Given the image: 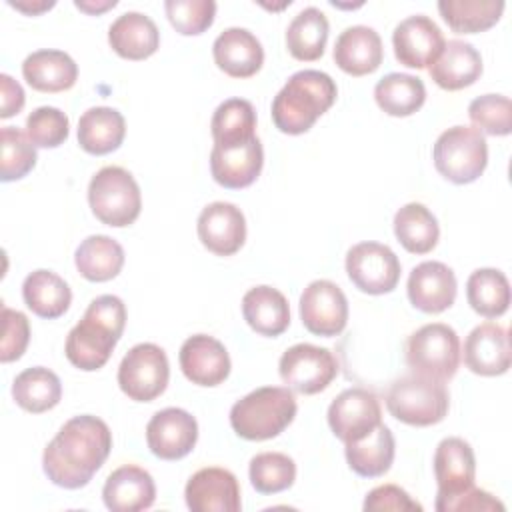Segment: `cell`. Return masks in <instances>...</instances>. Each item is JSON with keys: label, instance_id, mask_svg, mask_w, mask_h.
<instances>
[{"label": "cell", "instance_id": "obj_1", "mask_svg": "<svg viewBox=\"0 0 512 512\" xmlns=\"http://www.w3.org/2000/svg\"><path fill=\"white\" fill-rule=\"evenodd\" d=\"M110 450L112 432L108 424L92 414H80L64 422L58 434L48 442L42 468L52 484L76 490L92 480Z\"/></svg>", "mask_w": 512, "mask_h": 512}, {"label": "cell", "instance_id": "obj_2", "mask_svg": "<svg viewBox=\"0 0 512 512\" xmlns=\"http://www.w3.org/2000/svg\"><path fill=\"white\" fill-rule=\"evenodd\" d=\"M126 328V306L114 294L94 298L82 320L66 336V358L72 366L84 372L102 368L112 356Z\"/></svg>", "mask_w": 512, "mask_h": 512}, {"label": "cell", "instance_id": "obj_3", "mask_svg": "<svg viewBox=\"0 0 512 512\" xmlns=\"http://www.w3.org/2000/svg\"><path fill=\"white\" fill-rule=\"evenodd\" d=\"M338 94L330 74L320 70L294 72L272 100L274 126L284 134H304L330 110Z\"/></svg>", "mask_w": 512, "mask_h": 512}, {"label": "cell", "instance_id": "obj_4", "mask_svg": "<svg viewBox=\"0 0 512 512\" xmlns=\"http://www.w3.org/2000/svg\"><path fill=\"white\" fill-rule=\"evenodd\" d=\"M296 410L298 404L288 386H262L230 408V426L244 440H270L292 424Z\"/></svg>", "mask_w": 512, "mask_h": 512}, {"label": "cell", "instance_id": "obj_5", "mask_svg": "<svg viewBox=\"0 0 512 512\" xmlns=\"http://www.w3.org/2000/svg\"><path fill=\"white\" fill-rule=\"evenodd\" d=\"M450 396L442 380L406 374L392 382L386 394L388 412L410 426H432L446 418Z\"/></svg>", "mask_w": 512, "mask_h": 512}, {"label": "cell", "instance_id": "obj_6", "mask_svg": "<svg viewBox=\"0 0 512 512\" xmlns=\"http://www.w3.org/2000/svg\"><path fill=\"white\" fill-rule=\"evenodd\" d=\"M88 204L102 224L114 228L130 226L140 216V186L126 168L104 166L88 184Z\"/></svg>", "mask_w": 512, "mask_h": 512}, {"label": "cell", "instance_id": "obj_7", "mask_svg": "<svg viewBox=\"0 0 512 512\" xmlns=\"http://www.w3.org/2000/svg\"><path fill=\"white\" fill-rule=\"evenodd\" d=\"M436 170L454 184L478 180L488 164V144L474 126H452L444 130L432 148Z\"/></svg>", "mask_w": 512, "mask_h": 512}, {"label": "cell", "instance_id": "obj_8", "mask_svg": "<svg viewBox=\"0 0 512 512\" xmlns=\"http://www.w3.org/2000/svg\"><path fill=\"white\" fill-rule=\"evenodd\" d=\"M406 364L412 372L450 380L460 364V338L456 330L444 322L424 324L406 340Z\"/></svg>", "mask_w": 512, "mask_h": 512}, {"label": "cell", "instance_id": "obj_9", "mask_svg": "<svg viewBox=\"0 0 512 512\" xmlns=\"http://www.w3.org/2000/svg\"><path fill=\"white\" fill-rule=\"evenodd\" d=\"M170 378V364L166 352L152 342L132 346L118 366L120 390L136 402H152L158 398Z\"/></svg>", "mask_w": 512, "mask_h": 512}, {"label": "cell", "instance_id": "obj_10", "mask_svg": "<svg viewBox=\"0 0 512 512\" xmlns=\"http://www.w3.org/2000/svg\"><path fill=\"white\" fill-rule=\"evenodd\" d=\"M278 370L290 390L310 396L330 386L338 374V360L328 348L300 342L280 356Z\"/></svg>", "mask_w": 512, "mask_h": 512}, {"label": "cell", "instance_id": "obj_11", "mask_svg": "<svg viewBox=\"0 0 512 512\" xmlns=\"http://www.w3.org/2000/svg\"><path fill=\"white\" fill-rule=\"evenodd\" d=\"M350 282L366 294H388L400 280V260L394 250L380 242H358L346 254Z\"/></svg>", "mask_w": 512, "mask_h": 512}, {"label": "cell", "instance_id": "obj_12", "mask_svg": "<svg viewBox=\"0 0 512 512\" xmlns=\"http://www.w3.org/2000/svg\"><path fill=\"white\" fill-rule=\"evenodd\" d=\"M380 422V400L368 388L342 390L328 406V426L344 444L366 438Z\"/></svg>", "mask_w": 512, "mask_h": 512}, {"label": "cell", "instance_id": "obj_13", "mask_svg": "<svg viewBox=\"0 0 512 512\" xmlns=\"http://www.w3.org/2000/svg\"><path fill=\"white\" fill-rule=\"evenodd\" d=\"M434 476L438 484L436 510L446 512L454 498L474 486L476 458L472 446L458 436L440 440L434 452Z\"/></svg>", "mask_w": 512, "mask_h": 512}, {"label": "cell", "instance_id": "obj_14", "mask_svg": "<svg viewBox=\"0 0 512 512\" xmlns=\"http://www.w3.org/2000/svg\"><path fill=\"white\" fill-rule=\"evenodd\" d=\"M300 318L316 336H338L348 322V300L332 280L310 282L300 296Z\"/></svg>", "mask_w": 512, "mask_h": 512}, {"label": "cell", "instance_id": "obj_15", "mask_svg": "<svg viewBox=\"0 0 512 512\" xmlns=\"http://www.w3.org/2000/svg\"><path fill=\"white\" fill-rule=\"evenodd\" d=\"M444 44L446 40L442 30L424 14L400 20L392 32L394 56L408 68H430L444 50Z\"/></svg>", "mask_w": 512, "mask_h": 512}, {"label": "cell", "instance_id": "obj_16", "mask_svg": "<svg viewBox=\"0 0 512 512\" xmlns=\"http://www.w3.org/2000/svg\"><path fill=\"white\" fill-rule=\"evenodd\" d=\"M198 440V422L184 408L158 410L146 426L150 452L160 460H180L192 452Z\"/></svg>", "mask_w": 512, "mask_h": 512}, {"label": "cell", "instance_id": "obj_17", "mask_svg": "<svg viewBox=\"0 0 512 512\" xmlns=\"http://www.w3.org/2000/svg\"><path fill=\"white\" fill-rule=\"evenodd\" d=\"M184 498L192 512H238L242 508L236 476L218 466L194 472L186 482Z\"/></svg>", "mask_w": 512, "mask_h": 512}, {"label": "cell", "instance_id": "obj_18", "mask_svg": "<svg viewBox=\"0 0 512 512\" xmlns=\"http://www.w3.org/2000/svg\"><path fill=\"white\" fill-rule=\"evenodd\" d=\"M196 230L206 250L216 256H232L246 240V218L236 204L218 200L202 208Z\"/></svg>", "mask_w": 512, "mask_h": 512}, {"label": "cell", "instance_id": "obj_19", "mask_svg": "<svg viewBox=\"0 0 512 512\" xmlns=\"http://www.w3.org/2000/svg\"><path fill=\"white\" fill-rule=\"evenodd\" d=\"M264 150L258 136L240 144H214L210 152L212 178L224 188H246L262 172Z\"/></svg>", "mask_w": 512, "mask_h": 512}, {"label": "cell", "instance_id": "obj_20", "mask_svg": "<svg viewBox=\"0 0 512 512\" xmlns=\"http://www.w3.org/2000/svg\"><path fill=\"white\" fill-rule=\"evenodd\" d=\"M408 300L426 314H440L456 300V276L450 266L438 260H426L412 268L408 276Z\"/></svg>", "mask_w": 512, "mask_h": 512}, {"label": "cell", "instance_id": "obj_21", "mask_svg": "<svg viewBox=\"0 0 512 512\" xmlns=\"http://www.w3.org/2000/svg\"><path fill=\"white\" fill-rule=\"evenodd\" d=\"M512 362L510 336L502 324L484 322L472 328L464 340V364L480 376L506 374Z\"/></svg>", "mask_w": 512, "mask_h": 512}, {"label": "cell", "instance_id": "obj_22", "mask_svg": "<svg viewBox=\"0 0 512 512\" xmlns=\"http://www.w3.org/2000/svg\"><path fill=\"white\" fill-rule=\"evenodd\" d=\"M180 368L196 386H218L230 374V356L220 340L208 334H194L180 346Z\"/></svg>", "mask_w": 512, "mask_h": 512}, {"label": "cell", "instance_id": "obj_23", "mask_svg": "<svg viewBox=\"0 0 512 512\" xmlns=\"http://www.w3.org/2000/svg\"><path fill=\"white\" fill-rule=\"evenodd\" d=\"M216 66L232 78H250L264 64L260 40L246 28L232 26L220 32L212 44Z\"/></svg>", "mask_w": 512, "mask_h": 512}, {"label": "cell", "instance_id": "obj_24", "mask_svg": "<svg viewBox=\"0 0 512 512\" xmlns=\"http://www.w3.org/2000/svg\"><path fill=\"white\" fill-rule=\"evenodd\" d=\"M102 498L112 512H140L154 504L156 484L148 470L136 464H124L106 478Z\"/></svg>", "mask_w": 512, "mask_h": 512}, {"label": "cell", "instance_id": "obj_25", "mask_svg": "<svg viewBox=\"0 0 512 512\" xmlns=\"http://www.w3.org/2000/svg\"><path fill=\"white\" fill-rule=\"evenodd\" d=\"M384 58L380 34L364 24L348 26L334 44L336 66L350 76H366L378 70Z\"/></svg>", "mask_w": 512, "mask_h": 512}, {"label": "cell", "instance_id": "obj_26", "mask_svg": "<svg viewBox=\"0 0 512 512\" xmlns=\"http://www.w3.org/2000/svg\"><path fill=\"white\" fill-rule=\"evenodd\" d=\"M108 44L126 60H144L158 50L160 32L150 16L130 10L110 24Z\"/></svg>", "mask_w": 512, "mask_h": 512}, {"label": "cell", "instance_id": "obj_27", "mask_svg": "<svg viewBox=\"0 0 512 512\" xmlns=\"http://www.w3.org/2000/svg\"><path fill=\"white\" fill-rule=\"evenodd\" d=\"M430 78L444 90H462L472 86L482 74L480 52L464 40H448L436 62L428 68Z\"/></svg>", "mask_w": 512, "mask_h": 512}, {"label": "cell", "instance_id": "obj_28", "mask_svg": "<svg viewBox=\"0 0 512 512\" xmlns=\"http://www.w3.org/2000/svg\"><path fill=\"white\" fill-rule=\"evenodd\" d=\"M24 80L38 92H64L76 84L78 66L64 50H36L22 62Z\"/></svg>", "mask_w": 512, "mask_h": 512}, {"label": "cell", "instance_id": "obj_29", "mask_svg": "<svg viewBox=\"0 0 512 512\" xmlns=\"http://www.w3.org/2000/svg\"><path fill=\"white\" fill-rule=\"evenodd\" d=\"M246 324L262 336H280L290 326V306L286 296L272 286H254L242 298Z\"/></svg>", "mask_w": 512, "mask_h": 512}, {"label": "cell", "instance_id": "obj_30", "mask_svg": "<svg viewBox=\"0 0 512 512\" xmlns=\"http://www.w3.org/2000/svg\"><path fill=\"white\" fill-rule=\"evenodd\" d=\"M124 136V116L114 108L94 106L88 108L78 120V144L88 154H110L120 148Z\"/></svg>", "mask_w": 512, "mask_h": 512}, {"label": "cell", "instance_id": "obj_31", "mask_svg": "<svg viewBox=\"0 0 512 512\" xmlns=\"http://www.w3.org/2000/svg\"><path fill=\"white\" fill-rule=\"evenodd\" d=\"M394 452H396L394 434L382 422L366 438L358 442H350L344 448L350 470L362 478L384 476L394 462Z\"/></svg>", "mask_w": 512, "mask_h": 512}, {"label": "cell", "instance_id": "obj_32", "mask_svg": "<svg viewBox=\"0 0 512 512\" xmlns=\"http://www.w3.org/2000/svg\"><path fill=\"white\" fill-rule=\"evenodd\" d=\"M22 298L36 316L54 320L68 310L72 302V292L64 278H60L52 270L40 268L24 278Z\"/></svg>", "mask_w": 512, "mask_h": 512}, {"label": "cell", "instance_id": "obj_33", "mask_svg": "<svg viewBox=\"0 0 512 512\" xmlns=\"http://www.w3.org/2000/svg\"><path fill=\"white\" fill-rule=\"evenodd\" d=\"M74 262L86 280L108 282L120 274L124 266V250L114 238L106 234H92L76 248Z\"/></svg>", "mask_w": 512, "mask_h": 512}, {"label": "cell", "instance_id": "obj_34", "mask_svg": "<svg viewBox=\"0 0 512 512\" xmlns=\"http://www.w3.org/2000/svg\"><path fill=\"white\" fill-rule=\"evenodd\" d=\"M328 32L330 24L326 14L316 6H308L300 10L288 24L286 48L296 60L314 62L324 54Z\"/></svg>", "mask_w": 512, "mask_h": 512}, {"label": "cell", "instance_id": "obj_35", "mask_svg": "<svg viewBox=\"0 0 512 512\" xmlns=\"http://www.w3.org/2000/svg\"><path fill=\"white\" fill-rule=\"evenodd\" d=\"M12 398L26 412H48L62 398L60 378L44 366L26 368L12 382Z\"/></svg>", "mask_w": 512, "mask_h": 512}, {"label": "cell", "instance_id": "obj_36", "mask_svg": "<svg viewBox=\"0 0 512 512\" xmlns=\"http://www.w3.org/2000/svg\"><path fill=\"white\" fill-rule=\"evenodd\" d=\"M374 98L388 116H412L426 102V88L418 76L390 72L374 86Z\"/></svg>", "mask_w": 512, "mask_h": 512}, {"label": "cell", "instance_id": "obj_37", "mask_svg": "<svg viewBox=\"0 0 512 512\" xmlns=\"http://www.w3.org/2000/svg\"><path fill=\"white\" fill-rule=\"evenodd\" d=\"M394 234L412 254H428L440 238L436 216L420 202H408L394 214Z\"/></svg>", "mask_w": 512, "mask_h": 512}, {"label": "cell", "instance_id": "obj_38", "mask_svg": "<svg viewBox=\"0 0 512 512\" xmlns=\"http://www.w3.org/2000/svg\"><path fill=\"white\" fill-rule=\"evenodd\" d=\"M466 298L476 314L498 318L510 306V282L502 270L478 268L468 276Z\"/></svg>", "mask_w": 512, "mask_h": 512}, {"label": "cell", "instance_id": "obj_39", "mask_svg": "<svg viewBox=\"0 0 512 512\" xmlns=\"http://www.w3.org/2000/svg\"><path fill=\"white\" fill-rule=\"evenodd\" d=\"M438 12L458 34H476L492 28L502 12V0H440Z\"/></svg>", "mask_w": 512, "mask_h": 512}, {"label": "cell", "instance_id": "obj_40", "mask_svg": "<svg viewBox=\"0 0 512 512\" xmlns=\"http://www.w3.org/2000/svg\"><path fill=\"white\" fill-rule=\"evenodd\" d=\"M214 144H240L256 136V112L244 98H228L212 114Z\"/></svg>", "mask_w": 512, "mask_h": 512}, {"label": "cell", "instance_id": "obj_41", "mask_svg": "<svg viewBox=\"0 0 512 512\" xmlns=\"http://www.w3.org/2000/svg\"><path fill=\"white\" fill-rule=\"evenodd\" d=\"M0 180L12 182L24 178L38 160L36 146L16 126H4L0 130Z\"/></svg>", "mask_w": 512, "mask_h": 512}, {"label": "cell", "instance_id": "obj_42", "mask_svg": "<svg viewBox=\"0 0 512 512\" xmlns=\"http://www.w3.org/2000/svg\"><path fill=\"white\" fill-rule=\"evenodd\" d=\"M248 476L256 492L278 494L288 490L296 480V464L282 452H260L250 460Z\"/></svg>", "mask_w": 512, "mask_h": 512}, {"label": "cell", "instance_id": "obj_43", "mask_svg": "<svg viewBox=\"0 0 512 512\" xmlns=\"http://www.w3.org/2000/svg\"><path fill=\"white\" fill-rule=\"evenodd\" d=\"M468 118L478 132L508 136L512 132V104L504 94H484L470 102Z\"/></svg>", "mask_w": 512, "mask_h": 512}, {"label": "cell", "instance_id": "obj_44", "mask_svg": "<svg viewBox=\"0 0 512 512\" xmlns=\"http://www.w3.org/2000/svg\"><path fill=\"white\" fill-rule=\"evenodd\" d=\"M166 16L176 32L184 36H198L206 32L216 16L214 0H166Z\"/></svg>", "mask_w": 512, "mask_h": 512}, {"label": "cell", "instance_id": "obj_45", "mask_svg": "<svg viewBox=\"0 0 512 512\" xmlns=\"http://www.w3.org/2000/svg\"><path fill=\"white\" fill-rule=\"evenodd\" d=\"M70 132L68 116L54 106H40L26 118V134L38 148H56L64 144Z\"/></svg>", "mask_w": 512, "mask_h": 512}, {"label": "cell", "instance_id": "obj_46", "mask_svg": "<svg viewBox=\"0 0 512 512\" xmlns=\"http://www.w3.org/2000/svg\"><path fill=\"white\" fill-rule=\"evenodd\" d=\"M30 342V322L26 314L2 306V346L0 360L4 364L18 360Z\"/></svg>", "mask_w": 512, "mask_h": 512}, {"label": "cell", "instance_id": "obj_47", "mask_svg": "<svg viewBox=\"0 0 512 512\" xmlns=\"http://www.w3.org/2000/svg\"><path fill=\"white\" fill-rule=\"evenodd\" d=\"M366 512H380V510H394V512H412V510H422V504L410 498V494L396 486V484H382L372 488L366 498L364 506Z\"/></svg>", "mask_w": 512, "mask_h": 512}, {"label": "cell", "instance_id": "obj_48", "mask_svg": "<svg viewBox=\"0 0 512 512\" xmlns=\"http://www.w3.org/2000/svg\"><path fill=\"white\" fill-rule=\"evenodd\" d=\"M470 510H504V504L494 498L490 492L480 490L472 486L470 490L462 492L458 498H454L448 506L446 512H470Z\"/></svg>", "mask_w": 512, "mask_h": 512}, {"label": "cell", "instance_id": "obj_49", "mask_svg": "<svg viewBox=\"0 0 512 512\" xmlns=\"http://www.w3.org/2000/svg\"><path fill=\"white\" fill-rule=\"evenodd\" d=\"M0 94H2V108H0V118H10L18 114L24 106V90L22 86L10 76V74H0Z\"/></svg>", "mask_w": 512, "mask_h": 512}, {"label": "cell", "instance_id": "obj_50", "mask_svg": "<svg viewBox=\"0 0 512 512\" xmlns=\"http://www.w3.org/2000/svg\"><path fill=\"white\" fill-rule=\"evenodd\" d=\"M8 4L28 16H36V14H42L50 8H54L56 2L54 0H32V2L30 0H8Z\"/></svg>", "mask_w": 512, "mask_h": 512}, {"label": "cell", "instance_id": "obj_51", "mask_svg": "<svg viewBox=\"0 0 512 512\" xmlns=\"http://www.w3.org/2000/svg\"><path fill=\"white\" fill-rule=\"evenodd\" d=\"M116 4V0H74V6L86 14H102L114 8Z\"/></svg>", "mask_w": 512, "mask_h": 512}]
</instances>
